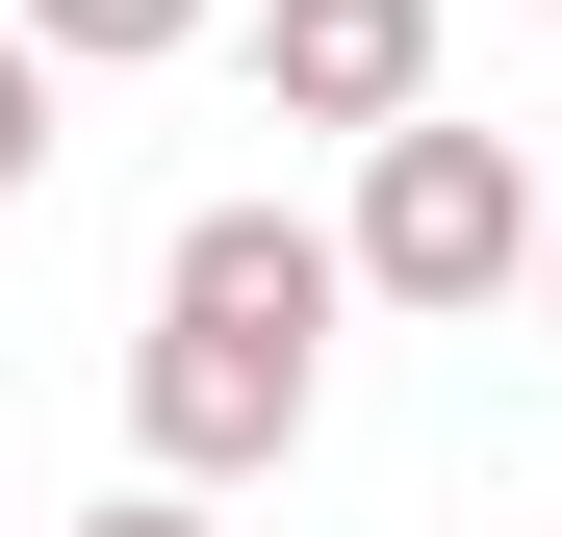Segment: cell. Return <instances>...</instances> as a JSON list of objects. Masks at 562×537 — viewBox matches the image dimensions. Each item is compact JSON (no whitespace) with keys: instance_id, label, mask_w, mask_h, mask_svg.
<instances>
[{"instance_id":"cell-1","label":"cell","mask_w":562,"mask_h":537,"mask_svg":"<svg viewBox=\"0 0 562 537\" xmlns=\"http://www.w3.org/2000/svg\"><path fill=\"white\" fill-rule=\"evenodd\" d=\"M537 282V154L512 128H460V103H409L384 154H358V231H333V307H409V333H486Z\"/></svg>"},{"instance_id":"cell-2","label":"cell","mask_w":562,"mask_h":537,"mask_svg":"<svg viewBox=\"0 0 562 537\" xmlns=\"http://www.w3.org/2000/svg\"><path fill=\"white\" fill-rule=\"evenodd\" d=\"M307 384H333L307 333H205V307L128 333V435H154V486H256V461H307Z\"/></svg>"},{"instance_id":"cell-3","label":"cell","mask_w":562,"mask_h":537,"mask_svg":"<svg viewBox=\"0 0 562 537\" xmlns=\"http://www.w3.org/2000/svg\"><path fill=\"white\" fill-rule=\"evenodd\" d=\"M256 103H281V128H358V154H384V128L435 103V0H256Z\"/></svg>"},{"instance_id":"cell-4","label":"cell","mask_w":562,"mask_h":537,"mask_svg":"<svg viewBox=\"0 0 562 537\" xmlns=\"http://www.w3.org/2000/svg\"><path fill=\"white\" fill-rule=\"evenodd\" d=\"M154 307H205V333H307V358H333V231H307V205H179Z\"/></svg>"},{"instance_id":"cell-5","label":"cell","mask_w":562,"mask_h":537,"mask_svg":"<svg viewBox=\"0 0 562 537\" xmlns=\"http://www.w3.org/2000/svg\"><path fill=\"white\" fill-rule=\"evenodd\" d=\"M0 52L26 77H154V52H205V0H0Z\"/></svg>"},{"instance_id":"cell-6","label":"cell","mask_w":562,"mask_h":537,"mask_svg":"<svg viewBox=\"0 0 562 537\" xmlns=\"http://www.w3.org/2000/svg\"><path fill=\"white\" fill-rule=\"evenodd\" d=\"M77 537H231L205 486H103V512H77Z\"/></svg>"},{"instance_id":"cell-7","label":"cell","mask_w":562,"mask_h":537,"mask_svg":"<svg viewBox=\"0 0 562 537\" xmlns=\"http://www.w3.org/2000/svg\"><path fill=\"white\" fill-rule=\"evenodd\" d=\"M26 154H52V77H26V52H0V205H26Z\"/></svg>"},{"instance_id":"cell-8","label":"cell","mask_w":562,"mask_h":537,"mask_svg":"<svg viewBox=\"0 0 562 537\" xmlns=\"http://www.w3.org/2000/svg\"><path fill=\"white\" fill-rule=\"evenodd\" d=\"M512 307H537V333H562V205H537V282H512Z\"/></svg>"}]
</instances>
